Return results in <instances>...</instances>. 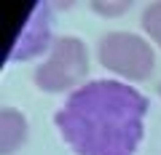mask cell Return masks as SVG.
<instances>
[{"instance_id":"52a82bcc","label":"cell","mask_w":161,"mask_h":155,"mask_svg":"<svg viewBox=\"0 0 161 155\" xmlns=\"http://www.w3.org/2000/svg\"><path fill=\"white\" fill-rule=\"evenodd\" d=\"M92 8L99 13H108V16H115V13H124L126 8H132V0H124V3H99V0H94Z\"/></svg>"},{"instance_id":"5b68a950","label":"cell","mask_w":161,"mask_h":155,"mask_svg":"<svg viewBox=\"0 0 161 155\" xmlns=\"http://www.w3.org/2000/svg\"><path fill=\"white\" fill-rule=\"evenodd\" d=\"M24 142H27L24 115L11 107H3V112H0V155H14Z\"/></svg>"},{"instance_id":"6da1fadb","label":"cell","mask_w":161,"mask_h":155,"mask_svg":"<svg viewBox=\"0 0 161 155\" xmlns=\"http://www.w3.org/2000/svg\"><path fill=\"white\" fill-rule=\"evenodd\" d=\"M148 99L129 83L92 80L75 88L54 123L75 155H134L145 134Z\"/></svg>"},{"instance_id":"277c9868","label":"cell","mask_w":161,"mask_h":155,"mask_svg":"<svg viewBox=\"0 0 161 155\" xmlns=\"http://www.w3.org/2000/svg\"><path fill=\"white\" fill-rule=\"evenodd\" d=\"M51 43V6L48 3H38L30 8L27 24H24L22 35L16 38L14 48L8 51V62H19V59H32L43 54Z\"/></svg>"},{"instance_id":"ba28073f","label":"cell","mask_w":161,"mask_h":155,"mask_svg":"<svg viewBox=\"0 0 161 155\" xmlns=\"http://www.w3.org/2000/svg\"><path fill=\"white\" fill-rule=\"evenodd\" d=\"M158 96H161V83H158Z\"/></svg>"},{"instance_id":"7a4b0ae2","label":"cell","mask_w":161,"mask_h":155,"mask_svg":"<svg viewBox=\"0 0 161 155\" xmlns=\"http://www.w3.org/2000/svg\"><path fill=\"white\" fill-rule=\"evenodd\" d=\"M86 75H89L86 46L75 35H64L59 40H54L46 62L35 67V86L46 94H62L78 86Z\"/></svg>"},{"instance_id":"3957f363","label":"cell","mask_w":161,"mask_h":155,"mask_svg":"<svg viewBox=\"0 0 161 155\" xmlns=\"http://www.w3.org/2000/svg\"><path fill=\"white\" fill-rule=\"evenodd\" d=\"M99 64L126 80H145L156 67V54L134 32H108L97 43Z\"/></svg>"},{"instance_id":"8992f818","label":"cell","mask_w":161,"mask_h":155,"mask_svg":"<svg viewBox=\"0 0 161 155\" xmlns=\"http://www.w3.org/2000/svg\"><path fill=\"white\" fill-rule=\"evenodd\" d=\"M142 29L150 35V40L161 48V0L158 3H150L142 11Z\"/></svg>"}]
</instances>
